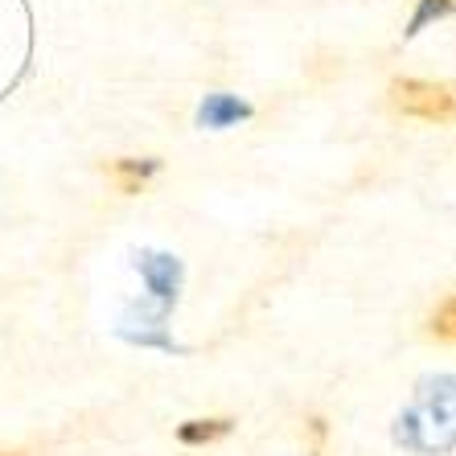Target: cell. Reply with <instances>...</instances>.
I'll list each match as a JSON object with an SVG mask.
<instances>
[{
	"mask_svg": "<svg viewBox=\"0 0 456 456\" xmlns=\"http://www.w3.org/2000/svg\"><path fill=\"white\" fill-rule=\"evenodd\" d=\"M391 107L415 119H452L456 86L424 83V78H399V83H391Z\"/></svg>",
	"mask_w": 456,
	"mask_h": 456,
	"instance_id": "obj_1",
	"label": "cell"
},
{
	"mask_svg": "<svg viewBox=\"0 0 456 456\" xmlns=\"http://www.w3.org/2000/svg\"><path fill=\"white\" fill-rule=\"evenodd\" d=\"M152 173H157V160L124 157V160H111V165H107V177L116 181V190H119V193H127V198L144 190Z\"/></svg>",
	"mask_w": 456,
	"mask_h": 456,
	"instance_id": "obj_2",
	"label": "cell"
},
{
	"mask_svg": "<svg viewBox=\"0 0 456 456\" xmlns=\"http://www.w3.org/2000/svg\"><path fill=\"white\" fill-rule=\"evenodd\" d=\"M234 419H226V415H214V419H185V424L177 428V440L185 448H202V444H214V440H223V436H231Z\"/></svg>",
	"mask_w": 456,
	"mask_h": 456,
	"instance_id": "obj_3",
	"label": "cell"
},
{
	"mask_svg": "<svg viewBox=\"0 0 456 456\" xmlns=\"http://www.w3.org/2000/svg\"><path fill=\"white\" fill-rule=\"evenodd\" d=\"M247 116H251V107L239 103L234 95H206L202 111H198V119H202L206 127H231Z\"/></svg>",
	"mask_w": 456,
	"mask_h": 456,
	"instance_id": "obj_4",
	"label": "cell"
},
{
	"mask_svg": "<svg viewBox=\"0 0 456 456\" xmlns=\"http://www.w3.org/2000/svg\"><path fill=\"white\" fill-rule=\"evenodd\" d=\"M428 330H432L436 341H448V346H456V297H448L444 305L432 313V321H428Z\"/></svg>",
	"mask_w": 456,
	"mask_h": 456,
	"instance_id": "obj_5",
	"label": "cell"
},
{
	"mask_svg": "<svg viewBox=\"0 0 456 456\" xmlns=\"http://www.w3.org/2000/svg\"><path fill=\"white\" fill-rule=\"evenodd\" d=\"M448 12H456V0H419V9H415L411 29L407 33H419L428 21H440V17H448Z\"/></svg>",
	"mask_w": 456,
	"mask_h": 456,
	"instance_id": "obj_6",
	"label": "cell"
},
{
	"mask_svg": "<svg viewBox=\"0 0 456 456\" xmlns=\"http://www.w3.org/2000/svg\"><path fill=\"white\" fill-rule=\"evenodd\" d=\"M0 456H4V452H0Z\"/></svg>",
	"mask_w": 456,
	"mask_h": 456,
	"instance_id": "obj_7",
	"label": "cell"
}]
</instances>
